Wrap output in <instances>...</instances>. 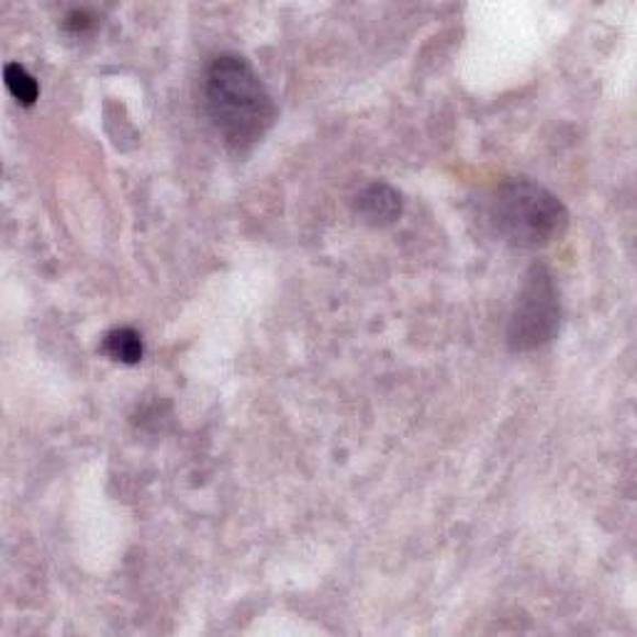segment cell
<instances>
[{
    "label": "cell",
    "instance_id": "6",
    "mask_svg": "<svg viewBox=\"0 0 637 637\" xmlns=\"http://www.w3.org/2000/svg\"><path fill=\"white\" fill-rule=\"evenodd\" d=\"M3 75H5L8 90H11V96L21 102V105L25 108L35 105L37 96H41V88H37V80L23 68L21 63H8Z\"/></svg>",
    "mask_w": 637,
    "mask_h": 637
},
{
    "label": "cell",
    "instance_id": "3",
    "mask_svg": "<svg viewBox=\"0 0 637 637\" xmlns=\"http://www.w3.org/2000/svg\"><path fill=\"white\" fill-rule=\"evenodd\" d=\"M560 329V294L550 271L533 265L509 322V346L513 351H533L556 339Z\"/></svg>",
    "mask_w": 637,
    "mask_h": 637
},
{
    "label": "cell",
    "instance_id": "4",
    "mask_svg": "<svg viewBox=\"0 0 637 637\" xmlns=\"http://www.w3.org/2000/svg\"><path fill=\"white\" fill-rule=\"evenodd\" d=\"M356 210L369 224H391L401 217V194L387 182H373L356 197Z\"/></svg>",
    "mask_w": 637,
    "mask_h": 637
},
{
    "label": "cell",
    "instance_id": "2",
    "mask_svg": "<svg viewBox=\"0 0 637 637\" xmlns=\"http://www.w3.org/2000/svg\"><path fill=\"white\" fill-rule=\"evenodd\" d=\"M485 220L503 242L521 249L546 247L568 230L566 204L528 177L503 180L485 200Z\"/></svg>",
    "mask_w": 637,
    "mask_h": 637
},
{
    "label": "cell",
    "instance_id": "7",
    "mask_svg": "<svg viewBox=\"0 0 637 637\" xmlns=\"http://www.w3.org/2000/svg\"><path fill=\"white\" fill-rule=\"evenodd\" d=\"M90 25H92V21L86 11H75L68 15V21H65V27H68V31H72V33L88 31Z\"/></svg>",
    "mask_w": 637,
    "mask_h": 637
},
{
    "label": "cell",
    "instance_id": "5",
    "mask_svg": "<svg viewBox=\"0 0 637 637\" xmlns=\"http://www.w3.org/2000/svg\"><path fill=\"white\" fill-rule=\"evenodd\" d=\"M102 351H105L110 359L123 361V364H137L143 361L145 356V344L143 336L130 326H120V329H112L102 339Z\"/></svg>",
    "mask_w": 637,
    "mask_h": 637
},
{
    "label": "cell",
    "instance_id": "1",
    "mask_svg": "<svg viewBox=\"0 0 637 637\" xmlns=\"http://www.w3.org/2000/svg\"><path fill=\"white\" fill-rule=\"evenodd\" d=\"M204 108L212 125L232 149L252 147L269 133L277 118L275 100L242 55H220L204 70Z\"/></svg>",
    "mask_w": 637,
    "mask_h": 637
}]
</instances>
